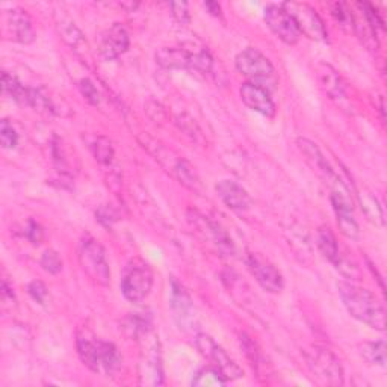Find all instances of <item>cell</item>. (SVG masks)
<instances>
[{"label": "cell", "instance_id": "1", "mask_svg": "<svg viewBox=\"0 0 387 387\" xmlns=\"http://www.w3.org/2000/svg\"><path fill=\"white\" fill-rule=\"evenodd\" d=\"M338 289L343 306L352 318L379 331L386 330L384 304L371 290L345 282H340Z\"/></svg>", "mask_w": 387, "mask_h": 387}, {"label": "cell", "instance_id": "2", "mask_svg": "<svg viewBox=\"0 0 387 387\" xmlns=\"http://www.w3.org/2000/svg\"><path fill=\"white\" fill-rule=\"evenodd\" d=\"M76 348L85 367L103 377H114L121 369L123 359L111 342L94 338L91 333L82 331L76 339Z\"/></svg>", "mask_w": 387, "mask_h": 387}, {"label": "cell", "instance_id": "3", "mask_svg": "<svg viewBox=\"0 0 387 387\" xmlns=\"http://www.w3.org/2000/svg\"><path fill=\"white\" fill-rule=\"evenodd\" d=\"M153 287V271L143 259H132L124 266L121 292L131 303H141Z\"/></svg>", "mask_w": 387, "mask_h": 387}, {"label": "cell", "instance_id": "4", "mask_svg": "<svg viewBox=\"0 0 387 387\" xmlns=\"http://www.w3.org/2000/svg\"><path fill=\"white\" fill-rule=\"evenodd\" d=\"M306 362L311 374L324 384L343 386V368L339 359L330 350L315 347L306 352Z\"/></svg>", "mask_w": 387, "mask_h": 387}, {"label": "cell", "instance_id": "5", "mask_svg": "<svg viewBox=\"0 0 387 387\" xmlns=\"http://www.w3.org/2000/svg\"><path fill=\"white\" fill-rule=\"evenodd\" d=\"M79 261L82 270L87 273L91 280L100 286H107L111 282L109 263L106 261V254L103 246L94 238L87 236L82 241Z\"/></svg>", "mask_w": 387, "mask_h": 387}, {"label": "cell", "instance_id": "6", "mask_svg": "<svg viewBox=\"0 0 387 387\" xmlns=\"http://www.w3.org/2000/svg\"><path fill=\"white\" fill-rule=\"evenodd\" d=\"M196 345L201 356L206 360H209L212 363V367L215 369H218L222 377L227 381L238 380L244 375L242 369L233 362V359H230V356L224 351V348H221L210 336L197 335Z\"/></svg>", "mask_w": 387, "mask_h": 387}, {"label": "cell", "instance_id": "7", "mask_svg": "<svg viewBox=\"0 0 387 387\" xmlns=\"http://www.w3.org/2000/svg\"><path fill=\"white\" fill-rule=\"evenodd\" d=\"M286 13L294 18L295 25L299 30V34L306 35L310 40L315 41H327V29L324 26V21L321 20L316 11L307 4L298 2H287L282 4Z\"/></svg>", "mask_w": 387, "mask_h": 387}, {"label": "cell", "instance_id": "8", "mask_svg": "<svg viewBox=\"0 0 387 387\" xmlns=\"http://www.w3.org/2000/svg\"><path fill=\"white\" fill-rule=\"evenodd\" d=\"M236 69L245 78L254 81L253 83L261 85L274 78V67L262 52L254 47L245 49L234 59Z\"/></svg>", "mask_w": 387, "mask_h": 387}, {"label": "cell", "instance_id": "9", "mask_svg": "<svg viewBox=\"0 0 387 387\" xmlns=\"http://www.w3.org/2000/svg\"><path fill=\"white\" fill-rule=\"evenodd\" d=\"M246 266H249L250 273L256 278L266 292L270 294H280L285 287V280L280 271L270 262L263 259L259 254H250L246 259Z\"/></svg>", "mask_w": 387, "mask_h": 387}, {"label": "cell", "instance_id": "10", "mask_svg": "<svg viewBox=\"0 0 387 387\" xmlns=\"http://www.w3.org/2000/svg\"><path fill=\"white\" fill-rule=\"evenodd\" d=\"M265 21L268 28L286 44H297L301 34L294 18L286 13L282 5H268L265 8Z\"/></svg>", "mask_w": 387, "mask_h": 387}, {"label": "cell", "instance_id": "11", "mask_svg": "<svg viewBox=\"0 0 387 387\" xmlns=\"http://www.w3.org/2000/svg\"><path fill=\"white\" fill-rule=\"evenodd\" d=\"M4 30L9 40L21 42V44H30L35 40V30L32 20L26 11L20 8L6 11L4 16Z\"/></svg>", "mask_w": 387, "mask_h": 387}, {"label": "cell", "instance_id": "12", "mask_svg": "<svg viewBox=\"0 0 387 387\" xmlns=\"http://www.w3.org/2000/svg\"><path fill=\"white\" fill-rule=\"evenodd\" d=\"M331 204L336 212L338 225L343 236L348 239H359V224L352 215V200L350 192H331Z\"/></svg>", "mask_w": 387, "mask_h": 387}, {"label": "cell", "instance_id": "13", "mask_svg": "<svg viewBox=\"0 0 387 387\" xmlns=\"http://www.w3.org/2000/svg\"><path fill=\"white\" fill-rule=\"evenodd\" d=\"M129 44H131V38H129L127 29L120 23H114L103 34L99 50L100 55L106 61H112L120 58L123 53H126Z\"/></svg>", "mask_w": 387, "mask_h": 387}, {"label": "cell", "instance_id": "14", "mask_svg": "<svg viewBox=\"0 0 387 387\" xmlns=\"http://www.w3.org/2000/svg\"><path fill=\"white\" fill-rule=\"evenodd\" d=\"M241 99L246 107L251 111L259 112L268 118L275 115V105L273 99L262 85H256L253 82L244 83L241 87Z\"/></svg>", "mask_w": 387, "mask_h": 387}, {"label": "cell", "instance_id": "15", "mask_svg": "<svg viewBox=\"0 0 387 387\" xmlns=\"http://www.w3.org/2000/svg\"><path fill=\"white\" fill-rule=\"evenodd\" d=\"M171 307L177 321V324L181 327H191L196 319V309H194L192 299L189 294L179 282H171Z\"/></svg>", "mask_w": 387, "mask_h": 387}, {"label": "cell", "instance_id": "16", "mask_svg": "<svg viewBox=\"0 0 387 387\" xmlns=\"http://www.w3.org/2000/svg\"><path fill=\"white\" fill-rule=\"evenodd\" d=\"M215 189H217L220 198L229 209L238 210V212L250 209L251 206L250 194L246 192L241 185L236 184V181L221 180L218 181L217 186H215Z\"/></svg>", "mask_w": 387, "mask_h": 387}, {"label": "cell", "instance_id": "17", "mask_svg": "<svg viewBox=\"0 0 387 387\" xmlns=\"http://www.w3.org/2000/svg\"><path fill=\"white\" fill-rule=\"evenodd\" d=\"M156 62L167 70L191 69V50L186 47H164L156 52Z\"/></svg>", "mask_w": 387, "mask_h": 387}, {"label": "cell", "instance_id": "18", "mask_svg": "<svg viewBox=\"0 0 387 387\" xmlns=\"http://www.w3.org/2000/svg\"><path fill=\"white\" fill-rule=\"evenodd\" d=\"M143 367L144 375L143 377L150 379V384H162L164 383V371H162V360H160V348L159 340H152L148 343L147 351H144V363Z\"/></svg>", "mask_w": 387, "mask_h": 387}, {"label": "cell", "instance_id": "19", "mask_svg": "<svg viewBox=\"0 0 387 387\" xmlns=\"http://www.w3.org/2000/svg\"><path fill=\"white\" fill-rule=\"evenodd\" d=\"M318 73L322 87H324L331 99H343L345 97V87H343L342 79L335 69L327 66V64H321L318 67Z\"/></svg>", "mask_w": 387, "mask_h": 387}, {"label": "cell", "instance_id": "20", "mask_svg": "<svg viewBox=\"0 0 387 387\" xmlns=\"http://www.w3.org/2000/svg\"><path fill=\"white\" fill-rule=\"evenodd\" d=\"M357 198L367 218L375 225H384V213L379 198L367 188L357 191Z\"/></svg>", "mask_w": 387, "mask_h": 387}, {"label": "cell", "instance_id": "21", "mask_svg": "<svg viewBox=\"0 0 387 387\" xmlns=\"http://www.w3.org/2000/svg\"><path fill=\"white\" fill-rule=\"evenodd\" d=\"M316 245L321 251V254L326 257L328 262L333 265H336L340 251H339V245L336 241V236L333 234V232L328 227H321L316 234Z\"/></svg>", "mask_w": 387, "mask_h": 387}, {"label": "cell", "instance_id": "22", "mask_svg": "<svg viewBox=\"0 0 387 387\" xmlns=\"http://www.w3.org/2000/svg\"><path fill=\"white\" fill-rule=\"evenodd\" d=\"M360 356L371 364H377L380 368L386 367L387 362V347L384 340L364 342L359 345Z\"/></svg>", "mask_w": 387, "mask_h": 387}, {"label": "cell", "instance_id": "23", "mask_svg": "<svg viewBox=\"0 0 387 387\" xmlns=\"http://www.w3.org/2000/svg\"><path fill=\"white\" fill-rule=\"evenodd\" d=\"M2 88L4 93L8 94L11 99H14L20 105H26L29 100V88H25L23 83H21L16 76L9 73L2 74Z\"/></svg>", "mask_w": 387, "mask_h": 387}, {"label": "cell", "instance_id": "24", "mask_svg": "<svg viewBox=\"0 0 387 387\" xmlns=\"http://www.w3.org/2000/svg\"><path fill=\"white\" fill-rule=\"evenodd\" d=\"M176 176V179L180 181L181 185L192 189V191H198L200 189V179L197 176L194 168L186 162L185 159H179L176 167L171 171Z\"/></svg>", "mask_w": 387, "mask_h": 387}, {"label": "cell", "instance_id": "25", "mask_svg": "<svg viewBox=\"0 0 387 387\" xmlns=\"http://www.w3.org/2000/svg\"><path fill=\"white\" fill-rule=\"evenodd\" d=\"M227 383L221 372L218 369H215L213 367L208 368H201L191 381L192 386L196 387H221Z\"/></svg>", "mask_w": 387, "mask_h": 387}, {"label": "cell", "instance_id": "26", "mask_svg": "<svg viewBox=\"0 0 387 387\" xmlns=\"http://www.w3.org/2000/svg\"><path fill=\"white\" fill-rule=\"evenodd\" d=\"M90 148L97 162L103 165H109L114 159L112 143L106 136H95L90 143Z\"/></svg>", "mask_w": 387, "mask_h": 387}, {"label": "cell", "instance_id": "27", "mask_svg": "<svg viewBox=\"0 0 387 387\" xmlns=\"http://www.w3.org/2000/svg\"><path fill=\"white\" fill-rule=\"evenodd\" d=\"M123 328L131 338L138 339L141 336H145L150 330V318L143 316V314H132L131 316L126 318Z\"/></svg>", "mask_w": 387, "mask_h": 387}, {"label": "cell", "instance_id": "28", "mask_svg": "<svg viewBox=\"0 0 387 387\" xmlns=\"http://www.w3.org/2000/svg\"><path fill=\"white\" fill-rule=\"evenodd\" d=\"M58 28L62 38L66 40L71 47H74L76 50H81V47L83 46L87 47V41H85L83 34L76 28V25H74L73 21H61Z\"/></svg>", "mask_w": 387, "mask_h": 387}, {"label": "cell", "instance_id": "29", "mask_svg": "<svg viewBox=\"0 0 387 387\" xmlns=\"http://www.w3.org/2000/svg\"><path fill=\"white\" fill-rule=\"evenodd\" d=\"M209 230H210L213 239H215V244H217L218 249L225 254H233L234 246H233L232 239L229 238L227 232H225L217 222H209Z\"/></svg>", "mask_w": 387, "mask_h": 387}, {"label": "cell", "instance_id": "30", "mask_svg": "<svg viewBox=\"0 0 387 387\" xmlns=\"http://www.w3.org/2000/svg\"><path fill=\"white\" fill-rule=\"evenodd\" d=\"M40 265L46 273L53 274V275L59 274L62 270V261L55 250H46L44 254L41 256Z\"/></svg>", "mask_w": 387, "mask_h": 387}, {"label": "cell", "instance_id": "31", "mask_svg": "<svg viewBox=\"0 0 387 387\" xmlns=\"http://www.w3.org/2000/svg\"><path fill=\"white\" fill-rule=\"evenodd\" d=\"M0 143H2L4 148L8 150L16 148L18 144V133L13 127V123H9L8 120H2L0 123Z\"/></svg>", "mask_w": 387, "mask_h": 387}, {"label": "cell", "instance_id": "32", "mask_svg": "<svg viewBox=\"0 0 387 387\" xmlns=\"http://www.w3.org/2000/svg\"><path fill=\"white\" fill-rule=\"evenodd\" d=\"M331 16L335 17V20L338 21V23L342 26V28H354V18H352V14L351 11L348 9V6L345 4H333L331 5Z\"/></svg>", "mask_w": 387, "mask_h": 387}, {"label": "cell", "instance_id": "33", "mask_svg": "<svg viewBox=\"0 0 387 387\" xmlns=\"http://www.w3.org/2000/svg\"><path fill=\"white\" fill-rule=\"evenodd\" d=\"M28 294L32 297V299L37 301V303L46 304V301L49 298V289L42 282L34 280L28 285Z\"/></svg>", "mask_w": 387, "mask_h": 387}, {"label": "cell", "instance_id": "34", "mask_svg": "<svg viewBox=\"0 0 387 387\" xmlns=\"http://www.w3.org/2000/svg\"><path fill=\"white\" fill-rule=\"evenodd\" d=\"M79 90H81V94L87 99L91 105L97 106L100 103V93L97 91L95 85L90 81V79H82L79 82Z\"/></svg>", "mask_w": 387, "mask_h": 387}, {"label": "cell", "instance_id": "35", "mask_svg": "<svg viewBox=\"0 0 387 387\" xmlns=\"http://www.w3.org/2000/svg\"><path fill=\"white\" fill-rule=\"evenodd\" d=\"M171 14H173L174 20L180 25H189L191 23V14L188 9V4L185 2H173L169 4Z\"/></svg>", "mask_w": 387, "mask_h": 387}, {"label": "cell", "instance_id": "36", "mask_svg": "<svg viewBox=\"0 0 387 387\" xmlns=\"http://www.w3.org/2000/svg\"><path fill=\"white\" fill-rule=\"evenodd\" d=\"M95 217L105 227H111L114 222L118 221V212L112 206H109V204H105V206L95 212Z\"/></svg>", "mask_w": 387, "mask_h": 387}, {"label": "cell", "instance_id": "37", "mask_svg": "<svg viewBox=\"0 0 387 387\" xmlns=\"http://www.w3.org/2000/svg\"><path fill=\"white\" fill-rule=\"evenodd\" d=\"M25 234H26V238L32 242V244H41L42 239H44V230H42L41 225L35 221H29L28 225H26V230H25Z\"/></svg>", "mask_w": 387, "mask_h": 387}, {"label": "cell", "instance_id": "38", "mask_svg": "<svg viewBox=\"0 0 387 387\" xmlns=\"http://www.w3.org/2000/svg\"><path fill=\"white\" fill-rule=\"evenodd\" d=\"M241 343H242L244 350H246L245 354H246V356H249V359L253 362L251 364H254V362H257V351H256V347H254L253 340H251L249 336L242 335V336H241Z\"/></svg>", "mask_w": 387, "mask_h": 387}, {"label": "cell", "instance_id": "39", "mask_svg": "<svg viewBox=\"0 0 387 387\" xmlns=\"http://www.w3.org/2000/svg\"><path fill=\"white\" fill-rule=\"evenodd\" d=\"M204 8L209 11V14L215 17H221V6L217 2H206L204 4Z\"/></svg>", "mask_w": 387, "mask_h": 387}]
</instances>
